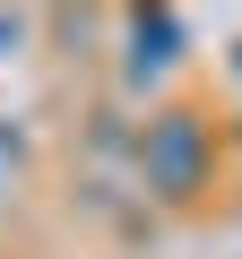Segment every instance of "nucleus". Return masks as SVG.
<instances>
[{
	"label": "nucleus",
	"mask_w": 242,
	"mask_h": 259,
	"mask_svg": "<svg viewBox=\"0 0 242 259\" xmlns=\"http://www.w3.org/2000/svg\"><path fill=\"white\" fill-rule=\"evenodd\" d=\"M173 44H182V18L173 9H139L130 18V69L147 78V69H173Z\"/></svg>",
	"instance_id": "2"
},
{
	"label": "nucleus",
	"mask_w": 242,
	"mask_h": 259,
	"mask_svg": "<svg viewBox=\"0 0 242 259\" xmlns=\"http://www.w3.org/2000/svg\"><path fill=\"white\" fill-rule=\"evenodd\" d=\"M139 173H147L156 199H190V190L208 182V130H199L190 112L147 121V139H139Z\"/></svg>",
	"instance_id": "1"
},
{
	"label": "nucleus",
	"mask_w": 242,
	"mask_h": 259,
	"mask_svg": "<svg viewBox=\"0 0 242 259\" xmlns=\"http://www.w3.org/2000/svg\"><path fill=\"white\" fill-rule=\"evenodd\" d=\"M18 35H26V26H18V18H0V52H18Z\"/></svg>",
	"instance_id": "3"
}]
</instances>
